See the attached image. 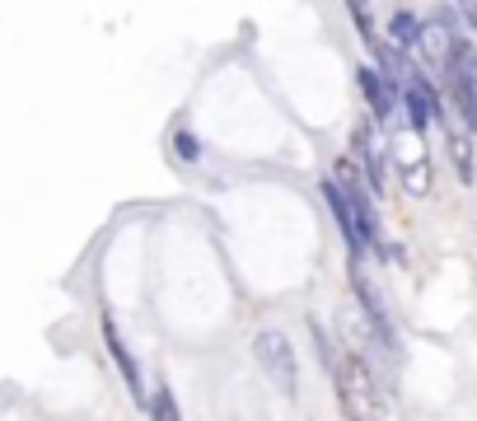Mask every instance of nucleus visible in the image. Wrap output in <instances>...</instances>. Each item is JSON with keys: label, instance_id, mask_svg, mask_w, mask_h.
I'll use <instances>...</instances> for the list:
<instances>
[{"label": "nucleus", "instance_id": "nucleus-1", "mask_svg": "<svg viewBox=\"0 0 477 421\" xmlns=\"http://www.w3.org/2000/svg\"><path fill=\"white\" fill-rule=\"evenodd\" d=\"M314 342H319V356L328 361V370H333V379H337V398H342L346 421H384L379 393H375V379H370V370H365L361 356L342 351L319 323H314Z\"/></svg>", "mask_w": 477, "mask_h": 421}, {"label": "nucleus", "instance_id": "nucleus-2", "mask_svg": "<svg viewBox=\"0 0 477 421\" xmlns=\"http://www.w3.org/2000/svg\"><path fill=\"white\" fill-rule=\"evenodd\" d=\"M388 155H393V168H398V178L412 197H426L430 193V159H426V145H422V132H398L388 145Z\"/></svg>", "mask_w": 477, "mask_h": 421}, {"label": "nucleus", "instance_id": "nucleus-3", "mask_svg": "<svg viewBox=\"0 0 477 421\" xmlns=\"http://www.w3.org/2000/svg\"><path fill=\"white\" fill-rule=\"evenodd\" d=\"M253 356L258 365L267 370V379L281 389V393H295V351H290V337L277 328H262L253 337Z\"/></svg>", "mask_w": 477, "mask_h": 421}, {"label": "nucleus", "instance_id": "nucleus-4", "mask_svg": "<svg viewBox=\"0 0 477 421\" xmlns=\"http://www.w3.org/2000/svg\"><path fill=\"white\" fill-rule=\"evenodd\" d=\"M337 187H342V197H346V206H351V216H356L361 244L375 248V244H379V216H375V202L365 197V178H361L351 164H342V168H337Z\"/></svg>", "mask_w": 477, "mask_h": 421}, {"label": "nucleus", "instance_id": "nucleus-5", "mask_svg": "<svg viewBox=\"0 0 477 421\" xmlns=\"http://www.w3.org/2000/svg\"><path fill=\"white\" fill-rule=\"evenodd\" d=\"M351 145H356V159L365 164V183L379 193V187H384V145H379L375 122H361L356 136H351Z\"/></svg>", "mask_w": 477, "mask_h": 421}, {"label": "nucleus", "instance_id": "nucleus-6", "mask_svg": "<svg viewBox=\"0 0 477 421\" xmlns=\"http://www.w3.org/2000/svg\"><path fill=\"white\" fill-rule=\"evenodd\" d=\"M417 52L426 56V66H435V75H449V61H454V38L445 29V14L435 19V24H422V42H417Z\"/></svg>", "mask_w": 477, "mask_h": 421}, {"label": "nucleus", "instance_id": "nucleus-7", "mask_svg": "<svg viewBox=\"0 0 477 421\" xmlns=\"http://www.w3.org/2000/svg\"><path fill=\"white\" fill-rule=\"evenodd\" d=\"M323 202L333 206V216H337V225H342V235H346L351 253H365V244H361V229H356V216H351V206H346V197H342L337 178H323Z\"/></svg>", "mask_w": 477, "mask_h": 421}, {"label": "nucleus", "instance_id": "nucleus-8", "mask_svg": "<svg viewBox=\"0 0 477 421\" xmlns=\"http://www.w3.org/2000/svg\"><path fill=\"white\" fill-rule=\"evenodd\" d=\"M361 90H365V99H370V113H375V122H388L393 117V90L379 80V71H370V66H361Z\"/></svg>", "mask_w": 477, "mask_h": 421}, {"label": "nucleus", "instance_id": "nucleus-9", "mask_svg": "<svg viewBox=\"0 0 477 421\" xmlns=\"http://www.w3.org/2000/svg\"><path fill=\"white\" fill-rule=\"evenodd\" d=\"M103 342H108V351H113V361H117L122 379H127V389H132V393L141 398V370H136V361H132V351L122 347V337H117L113 319H103Z\"/></svg>", "mask_w": 477, "mask_h": 421}, {"label": "nucleus", "instance_id": "nucleus-10", "mask_svg": "<svg viewBox=\"0 0 477 421\" xmlns=\"http://www.w3.org/2000/svg\"><path fill=\"white\" fill-rule=\"evenodd\" d=\"M445 136H449V159H454V168H459V178L473 183L477 168H473V141H468V132H464V126H445Z\"/></svg>", "mask_w": 477, "mask_h": 421}, {"label": "nucleus", "instance_id": "nucleus-11", "mask_svg": "<svg viewBox=\"0 0 477 421\" xmlns=\"http://www.w3.org/2000/svg\"><path fill=\"white\" fill-rule=\"evenodd\" d=\"M449 80H464L477 94V47L473 42H454V61H449Z\"/></svg>", "mask_w": 477, "mask_h": 421}, {"label": "nucleus", "instance_id": "nucleus-12", "mask_svg": "<svg viewBox=\"0 0 477 421\" xmlns=\"http://www.w3.org/2000/svg\"><path fill=\"white\" fill-rule=\"evenodd\" d=\"M388 33H393L398 47H412V52H417V42H422V24H417V14H412V10H393Z\"/></svg>", "mask_w": 477, "mask_h": 421}, {"label": "nucleus", "instance_id": "nucleus-13", "mask_svg": "<svg viewBox=\"0 0 477 421\" xmlns=\"http://www.w3.org/2000/svg\"><path fill=\"white\" fill-rule=\"evenodd\" d=\"M150 417H155V421H183L178 408H174V393H169V389H155V408H150Z\"/></svg>", "mask_w": 477, "mask_h": 421}, {"label": "nucleus", "instance_id": "nucleus-14", "mask_svg": "<svg viewBox=\"0 0 477 421\" xmlns=\"http://www.w3.org/2000/svg\"><path fill=\"white\" fill-rule=\"evenodd\" d=\"M174 150H178L183 159H197V155H201V145H197V136H188V132H178V136H174Z\"/></svg>", "mask_w": 477, "mask_h": 421}, {"label": "nucleus", "instance_id": "nucleus-15", "mask_svg": "<svg viewBox=\"0 0 477 421\" xmlns=\"http://www.w3.org/2000/svg\"><path fill=\"white\" fill-rule=\"evenodd\" d=\"M464 19L473 24V33H477V5H464Z\"/></svg>", "mask_w": 477, "mask_h": 421}]
</instances>
